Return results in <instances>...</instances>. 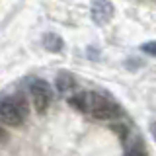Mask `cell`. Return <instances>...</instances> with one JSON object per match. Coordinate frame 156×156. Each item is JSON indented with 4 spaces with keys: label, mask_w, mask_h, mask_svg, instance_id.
I'll use <instances>...</instances> for the list:
<instances>
[{
    "label": "cell",
    "mask_w": 156,
    "mask_h": 156,
    "mask_svg": "<svg viewBox=\"0 0 156 156\" xmlns=\"http://www.w3.org/2000/svg\"><path fill=\"white\" fill-rule=\"evenodd\" d=\"M86 113L92 115L98 121H111L117 117L123 115L121 107L115 104L113 100H109L104 94H98V92H88V107Z\"/></svg>",
    "instance_id": "obj_1"
},
{
    "label": "cell",
    "mask_w": 156,
    "mask_h": 156,
    "mask_svg": "<svg viewBox=\"0 0 156 156\" xmlns=\"http://www.w3.org/2000/svg\"><path fill=\"white\" fill-rule=\"evenodd\" d=\"M29 96H31V104L35 107L37 113H45L53 101V90L43 78H33L29 82Z\"/></svg>",
    "instance_id": "obj_2"
},
{
    "label": "cell",
    "mask_w": 156,
    "mask_h": 156,
    "mask_svg": "<svg viewBox=\"0 0 156 156\" xmlns=\"http://www.w3.org/2000/svg\"><path fill=\"white\" fill-rule=\"evenodd\" d=\"M0 119L8 127H20L27 117L20 111V107L16 105L12 96H4L2 101H0Z\"/></svg>",
    "instance_id": "obj_3"
},
{
    "label": "cell",
    "mask_w": 156,
    "mask_h": 156,
    "mask_svg": "<svg viewBox=\"0 0 156 156\" xmlns=\"http://www.w3.org/2000/svg\"><path fill=\"white\" fill-rule=\"evenodd\" d=\"M115 10L113 4L109 0H92V6H90V16L94 20V23L98 26H105L107 22H111Z\"/></svg>",
    "instance_id": "obj_4"
},
{
    "label": "cell",
    "mask_w": 156,
    "mask_h": 156,
    "mask_svg": "<svg viewBox=\"0 0 156 156\" xmlns=\"http://www.w3.org/2000/svg\"><path fill=\"white\" fill-rule=\"evenodd\" d=\"M55 86H57V90L61 92V94H68L70 90L76 88V80L68 70H62V72H58V76L55 80Z\"/></svg>",
    "instance_id": "obj_5"
},
{
    "label": "cell",
    "mask_w": 156,
    "mask_h": 156,
    "mask_svg": "<svg viewBox=\"0 0 156 156\" xmlns=\"http://www.w3.org/2000/svg\"><path fill=\"white\" fill-rule=\"evenodd\" d=\"M43 45H45L47 51L58 53V51H62V47H65V41H62V37L57 35V33H45V35H43Z\"/></svg>",
    "instance_id": "obj_6"
},
{
    "label": "cell",
    "mask_w": 156,
    "mask_h": 156,
    "mask_svg": "<svg viewBox=\"0 0 156 156\" xmlns=\"http://www.w3.org/2000/svg\"><path fill=\"white\" fill-rule=\"evenodd\" d=\"M123 156H146V148H144V143L140 139H135L133 143L125 148V154Z\"/></svg>",
    "instance_id": "obj_7"
},
{
    "label": "cell",
    "mask_w": 156,
    "mask_h": 156,
    "mask_svg": "<svg viewBox=\"0 0 156 156\" xmlns=\"http://www.w3.org/2000/svg\"><path fill=\"white\" fill-rule=\"evenodd\" d=\"M12 98H14V101H16V105L20 107V111H22V113L27 117V115H29V101H27V98L23 96L22 92H16Z\"/></svg>",
    "instance_id": "obj_8"
},
{
    "label": "cell",
    "mask_w": 156,
    "mask_h": 156,
    "mask_svg": "<svg viewBox=\"0 0 156 156\" xmlns=\"http://www.w3.org/2000/svg\"><path fill=\"white\" fill-rule=\"evenodd\" d=\"M140 51L150 57H156V41H146L144 45H140Z\"/></svg>",
    "instance_id": "obj_9"
},
{
    "label": "cell",
    "mask_w": 156,
    "mask_h": 156,
    "mask_svg": "<svg viewBox=\"0 0 156 156\" xmlns=\"http://www.w3.org/2000/svg\"><path fill=\"white\" fill-rule=\"evenodd\" d=\"M150 133H152L154 140H156V123H152V125H150Z\"/></svg>",
    "instance_id": "obj_10"
}]
</instances>
